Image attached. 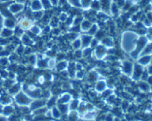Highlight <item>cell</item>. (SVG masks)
I'll return each instance as SVG.
<instances>
[{
	"instance_id": "obj_1",
	"label": "cell",
	"mask_w": 152,
	"mask_h": 121,
	"mask_svg": "<svg viewBox=\"0 0 152 121\" xmlns=\"http://www.w3.org/2000/svg\"><path fill=\"white\" fill-rule=\"evenodd\" d=\"M15 99H16V102L21 106H27L30 105L31 103V98L22 92H19L16 95Z\"/></svg>"
},
{
	"instance_id": "obj_5",
	"label": "cell",
	"mask_w": 152,
	"mask_h": 121,
	"mask_svg": "<svg viewBox=\"0 0 152 121\" xmlns=\"http://www.w3.org/2000/svg\"><path fill=\"white\" fill-rule=\"evenodd\" d=\"M106 89V83L104 81H99L97 82L96 85V91L99 93H102L103 91Z\"/></svg>"
},
{
	"instance_id": "obj_6",
	"label": "cell",
	"mask_w": 152,
	"mask_h": 121,
	"mask_svg": "<svg viewBox=\"0 0 152 121\" xmlns=\"http://www.w3.org/2000/svg\"><path fill=\"white\" fill-rule=\"evenodd\" d=\"M51 115L53 116V117H54V118L59 119L61 117L62 114H61L60 111H59V109H58L57 107H53L51 109Z\"/></svg>"
},
{
	"instance_id": "obj_10",
	"label": "cell",
	"mask_w": 152,
	"mask_h": 121,
	"mask_svg": "<svg viewBox=\"0 0 152 121\" xmlns=\"http://www.w3.org/2000/svg\"><path fill=\"white\" fill-rule=\"evenodd\" d=\"M0 121H6L4 119H0Z\"/></svg>"
},
{
	"instance_id": "obj_3",
	"label": "cell",
	"mask_w": 152,
	"mask_h": 121,
	"mask_svg": "<svg viewBox=\"0 0 152 121\" xmlns=\"http://www.w3.org/2000/svg\"><path fill=\"white\" fill-rule=\"evenodd\" d=\"M71 100V96L69 94H64L62 96H61L59 99L57 100L58 104H67L70 103Z\"/></svg>"
},
{
	"instance_id": "obj_7",
	"label": "cell",
	"mask_w": 152,
	"mask_h": 121,
	"mask_svg": "<svg viewBox=\"0 0 152 121\" xmlns=\"http://www.w3.org/2000/svg\"><path fill=\"white\" fill-rule=\"evenodd\" d=\"M19 92H20V86L19 85H14L10 87V93L16 94L17 95Z\"/></svg>"
},
{
	"instance_id": "obj_4",
	"label": "cell",
	"mask_w": 152,
	"mask_h": 121,
	"mask_svg": "<svg viewBox=\"0 0 152 121\" xmlns=\"http://www.w3.org/2000/svg\"><path fill=\"white\" fill-rule=\"evenodd\" d=\"M139 89H140V91H142V92L146 93V92H149L150 89H151V86H150L146 81H142L139 84Z\"/></svg>"
},
{
	"instance_id": "obj_9",
	"label": "cell",
	"mask_w": 152,
	"mask_h": 121,
	"mask_svg": "<svg viewBox=\"0 0 152 121\" xmlns=\"http://www.w3.org/2000/svg\"><path fill=\"white\" fill-rule=\"evenodd\" d=\"M148 73H149L151 75H152V65H151L149 68V71H148Z\"/></svg>"
},
{
	"instance_id": "obj_8",
	"label": "cell",
	"mask_w": 152,
	"mask_h": 121,
	"mask_svg": "<svg viewBox=\"0 0 152 121\" xmlns=\"http://www.w3.org/2000/svg\"><path fill=\"white\" fill-rule=\"evenodd\" d=\"M1 101L3 103L7 104L10 103V98H9L8 96H7V95H4V96H3L2 98H1Z\"/></svg>"
},
{
	"instance_id": "obj_2",
	"label": "cell",
	"mask_w": 152,
	"mask_h": 121,
	"mask_svg": "<svg viewBox=\"0 0 152 121\" xmlns=\"http://www.w3.org/2000/svg\"><path fill=\"white\" fill-rule=\"evenodd\" d=\"M47 106V100L46 99H38L34 100L30 104V108L32 110L38 109L42 108Z\"/></svg>"
}]
</instances>
